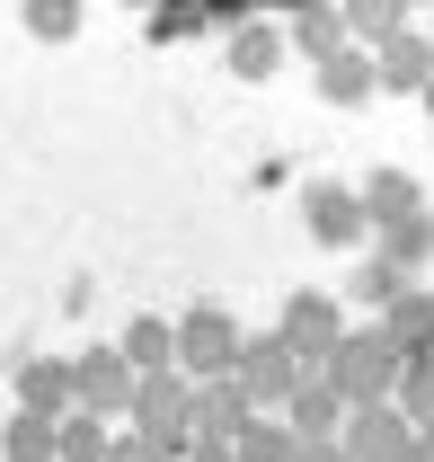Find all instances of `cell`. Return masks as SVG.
<instances>
[{
  "label": "cell",
  "instance_id": "cell-1",
  "mask_svg": "<svg viewBox=\"0 0 434 462\" xmlns=\"http://www.w3.org/2000/svg\"><path fill=\"white\" fill-rule=\"evenodd\" d=\"M399 374H408V365L390 356V338H381V329H346V338L328 346V365H320V383H328L346 409L390 401V392H399Z\"/></svg>",
  "mask_w": 434,
  "mask_h": 462
},
{
  "label": "cell",
  "instance_id": "cell-2",
  "mask_svg": "<svg viewBox=\"0 0 434 462\" xmlns=\"http://www.w3.org/2000/svg\"><path fill=\"white\" fill-rule=\"evenodd\" d=\"M124 418H133L142 445H160L168 462H186V445H195V436H186V418H195V383H186V374H142Z\"/></svg>",
  "mask_w": 434,
  "mask_h": 462
},
{
  "label": "cell",
  "instance_id": "cell-3",
  "mask_svg": "<svg viewBox=\"0 0 434 462\" xmlns=\"http://www.w3.org/2000/svg\"><path fill=\"white\" fill-rule=\"evenodd\" d=\"M240 338H249V329H240L222 302H195V311L177 320V374H186V383H231V374H240Z\"/></svg>",
  "mask_w": 434,
  "mask_h": 462
},
{
  "label": "cell",
  "instance_id": "cell-4",
  "mask_svg": "<svg viewBox=\"0 0 434 462\" xmlns=\"http://www.w3.org/2000/svg\"><path fill=\"white\" fill-rule=\"evenodd\" d=\"M275 338L293 346V365H302V374H320L328 346L346 338V311H337L328 293H293V302H284V320H275Z\"/></svg>",
  "mask_w": 434,
  "mask_h": 462
},
{
  "label": "cell",
  "instance_id": "cell-5",
  "mask_svg": "<svg viewBox=\"0 0 434 462\" xmlns=\"http://www.w3.org/2000/svg\"><path fill=\"white\" fill-rule=\"evenodd\" d=\"M71 409H89V418H124V409H133V365H124V346L71 356Z\"/></svg>",
  "mask_w": 434,
  "mask_h": 462
},
{
  "label": "cell",
  "instance_id": "cell-6",
  "mask_svg": "<svg viewBox=\"0 0 434 462\" xmlns=\"http://www.w3.org/2000/svg\"><path fill=\"white\" fill-rule=\"evenodd\" d=\"M240 392H249V409H284L293 392H302V365H293V346L275 338H240V374H231Z\"/></svg>",
  "mask_w": 434,
  "mask_h": 462
},
{
  "label": "cell",
  "instance_id": "cell-7",
  "mask_svg": "<svg viewBox=\"0 0 434 462\" xmlns=\"http://www.w3.org/2000/svg\"><path fill=\"white\" fill-rule=\"evenodd\" d=\"M346 462H417V427L399 418V401H373V409H346Z\"/></svg>",
  "mask_w": 434,
  "mask_h": 462
},
{
  "label": "cell",
  "instance_id": "cell-8",
  "mask_svg": "<svg viewBox=\"0 0 434 462\" xmlns=\"http://www.w3.org/2000/svg\"><path fill=\"white\" fill-rule=\"evenodd\" d=\"M249 427H258V409H249L240 383H195V418H186V436H195V445H222V454H231Z\"/></svg>",
  "mask_w": 434,
  "mask_h": 462
},
{
  "label": "cell",
  "instance_id": "cell-9",
  "mask_svg": "<svg viewBox=\"0 0 434 462\" xmlns=\"http://www.w3.org/2000/svg\"><path fill=\"white\" fill-rule=\"evenodd\" d=\"M284 427H293V445H337L346 436V401L328 392L320 374H302V392L284 401Z\"/></svg>",
  "mask_w": 434,
  "mask_h": 462
},
{
  "label": "cell",
  "instance_id": "cell-10",
  "mask_svg": "<svg viewBox=\"0 0 434 462\" xmlns=\"http://www.w3.org/2000/svg\"><path fill=\"white\" fill-rule=\"evenodd\" d=\"M381 338H390V356H399V365L434 356V293H426V285H408L390 311H381Z\"/></svg>",
  "mask_w": 434,
  "mask_h": 462
},
{
  "label": "cell",
  "instance_id": "cell-11",
  "mask_svg": "<svg viewBox=\"0 0 434 462\" xmlns=\"http://www.w3.org/2000/svg\"><path fill=\"white\" fill-rule=\"evenodd\" d=\"M18 409L27 418H71V356H27L18 365Z\"/></svg>",
  "mask_w": 434,
  "mask_h": 462
},
{
  "label": "cell",
  "instance_id": "cell-12",
  "mask_svg": "<svg viewBox=\"0 0 434 462\" xmlns=\"http://www.w3.org/2000/svg\"><path fill=\"white\" fill-rule=\"evenodd\" d=\"M373 80H381V89L426 98V80H434V36H390V45L373 54Z\"/></svg>",
  "mask_w": 434,
  "mask_h": 462
},
{
  "label": "cell",
  "instance_id": "cell-13",
  "mask_svg": "<svg viewBox=\"0 0 434 462\" xmlns=\"http://www.w3.org/2000/svg\"><path fill=\"white\" fill-rule=\"evenodd\" d=\"M302 205H311V231H320L328 249H346V240L364 231V196H355V187H328V178H320Z\"/></svg>",
  "mask_w": 434,
  "mask_h": 462
},
{
  "label": "cell",
  "instance_id": "cell-14",
  "mask_svg": "<svg viewBox=\"0 0 434 462\" xmlns=\"http://www.w3.org/2000/svg\"><path fill=\"white\" fill-rule=\"evenodd\" d=\"M115 346H124L133 383H142V374H177V320H151V311H142V320H133Z\"/></svg>",
  "mask_w": 434,
  "mask_h": 462
},
{
  "label": "cell",
  "instance_id": "cell-15",
  "mask_svg": "<svg viewBox=\"0 0 434 462\" xmlns=\"http://www.w3.org/2000/svg\"><path fill=\"white\" fill-rule=\"evenodd\" d=\"M408 214H426V196H417L408 170H373V178H364V223L390 231V223H408Z\"/></svg>",
  "mask_w": 434,
  "mask_h": 462
},
{
  "label": "cell",
  "instance_id": "cell-16",
  "mask_svg": "<svg viewBox=\"0 0 434 462\" xmlns=\"http://www.w3.org/2000/svg\"><path fill=\"white\" fill-rule=\"evenodd\" d=\"M381 80H373V62L355 54V45H337V54L320 62V98H337V107H355V98H373Z\"/></svg>",
  "mask_w": 434,
  "mask_h": 462
},
{
  "label": "cell",
  "instance_id": "cell-17",
  "mask_svg": "<svg viewBox=\"0 0 434 462\" xmlns=\"http://www.w3.org/2000/svg\"><path fill=\"white\" fill-rule=\"evenodd\" d=\"M107 418H89V409H71V418H62L54 427V462H107Z\"/></svg>",
  "mask_w": 434,
  "mask_h": 462
},
{
  "label": "cell",
  "instance_id": "cell-18",
  "mask_svg": "<svg viewBox=\"0 0 434 462\" xmlns=\"http://www.w3.org/2000/svg\"><path fill=\"white\" fill-rule=\"evenodd\" d=\"M390 401H399V418H408L417 436H434V356H417V365L399 374V392H390Z\"/></svg>",
  "mask_w": 434,
  "mask_h": 462
},
{
  "label": "cell",
  "instance_id": "cell-19",
  "mask_svg": "<svg viewBox=\"0 0 434 462\" xmlns=\"http://www.w3.org/2000/svg\"><path fill=\"white\" fill-rule=\"evenodd\" d=\"M54 427L62 418H27V409H18V418L0 427V454L9 462H54Z\"/></svg>",
  "mask_w": 434,
  "mask_h": 462
},
{
  "label": "cell",
  "instance_id": "cell-20",
  "mask_svg": "<svg viewBox=\"0 0 434 462\" xmlns=\"http://www.w3.org/2000/svg\"><path fill=\"white\" fill-rule=\"evenodd\" d=\"M275 62H284V36H275V27H240V36H231V71H240V80H267Z\"/></svg>",
  "mask_w": 434,
  "mask_h": 462
},
{
  "label": "cell",
  "instance_id": "cell-21",
  "mask_svg": "<svg viewBox=\"0 0 434 462\" xmlns=\"http://www.w3.org/2000/svg\"><path fill=\"white\" fill-rule=\"evenodd\" d=\"M293 454H302V445H293V427H284V418H258V427L231 445V462H293Z\"/></svg>",
  "mask_w": 434,
  "mask_h": 462
},
{
  "label": "cell",
  "instance_id": "cell-22",
  "mask_svg": "<svg viewBox=\"0 0 434 462\" xmlns=\"http://www.w3.org/2000/svg\"><path fill=\"white\" fill-rule=\"evenodd\" d=\"M346 27L390 45V36H408V0H346Z\"/></svg>",
  "mask_w": 434,
  "mask_h": 462
},
{
  "label": "cell",
  "instance_id": "cell-23",
  "mask_svg": "<svg viewBox=\"0 0 434 462\" xmlns=\"http://www.w3.org/2000/svg\"><path fill=\"white\" fill-rule=\"evenodd\" d=\"M417 258H434V214L390 223V267H399V276H417Z\"/></svg>",
  "mask_w": 434,
  "mask_h": 462
},
{
  "label": "cell",
  "instance_id": "cell-24",
  "mask_svg": "<svg viewBox=\"0 0 434 462\" xmlns=\"http://www.w3.org/2000/svg\"><path fill=\"white\" fill-rule=\"evenodd\" d=\"M293 45H302V54H337V45H346V18H337V9H302V27H293Z\"/></svg>",
  "mask_w": 434,
  "mask_h": 462
},
{
  "label": "cell",
  "instance_id": "cell-25",
  "mask_svg": "<svg viewBox=\"0 0 434 462\" xmlns=\"http://www.w3.org/2000/svg\"><path fill=\"white\" fill-rule=\"evenodd\" d=\"M355 293H364V302H381V311H390V302H399V293H408V276H399V267H390V258H373V267H364V276H355Z\"/></svg>",
  "mask_w": 434,
  "mask_h": 462
},
{
  "label": "cell",
  "instance_id": "cell-26",
  "mask_svg": "<svg viewBox=\"0 0 434 462\" xmlns=\"http://www.w3.org/2000/svg\"><path fill=\"white\" fill-rule=\"evenodd\" d=\"M27 27L36 36H71L80 27V0H27Z\"/></svg>",
  "mask_w": 434,
  "mask_h": 462
},
{
  "label": "cell",
  "instance_id": "cell-27",
  "mask_svg": "<svg viewBox=\"0 0 434 462\" xmlns=\"http://www.w3.org/2000/svg\"><path fill=\"white\" fill-rule=\"evenodd\" d=\"M107 462H168V454H160V445H142V436L124 427V436H115V445H107Z\"/></svg>",
  "mask_w": 434,
  "mask_h": 462
},
{
  "label": "cell",
  "instance_id": "cell-28",
  "mask_svg": "<svg viewBox=\"0 0 434 462\" xmlns=\"http://www.w3.org/2000/svg\"><path fill=\"white\" fill-rule=\"evenodd\" d=\"M293 462H346V445H302Z\"/></svg>",
  "mask_w": 434,
  "mask_h": 462
},
{
  "label": "cell",
  "instance_id": "cell-29",
  "mask_svg": "<svg viewBox=\"0 0 434 462\" xmlns=\"http://www.w3.org/2000/svg\"><path fill=\"white\" fill-rule=\"evenodd\" d=\"M186 462H231V454H222V445H186Z\"/></svg>",
  "mask_w": 434,
  "mask_h": 462
},
{
  "label": "cell",
  "instance_id": "cell-30",
  "mask_svg": "<svg viewBox=\"0 0 434 462\" xmlns=\"http://www.w3.org/2000/svg\"><path fill=\"white\" fill-rule=\"evenodd\" d=\"M417 462H434V436H417Z\"/></svg>",
  "mask_w": 434,
  "mask_h": 462
},
{
  "label": "cell",
  "instance_id": "cell-31",
  "mask_svg": "<svg viewBox=\"0 0 434 462\" xmlns=\"http://www.w3.org/2000/svg\"><path fill=\"white\" fill-rule=\"evenodd\" d=\"M426 116H434V80H426Z\"/></svg>",
  "mask_w": 434,
  "mask_h": 462
}]
</instances>
